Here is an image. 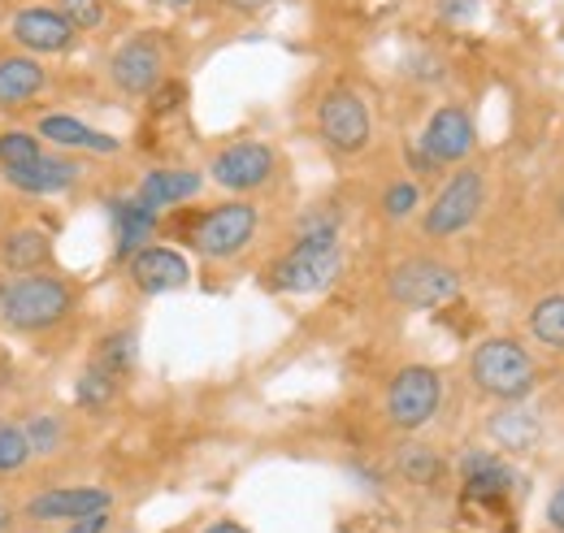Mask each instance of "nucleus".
<instances>
[{"label": "nucleus", "instance_id": "25", "mask_svg": "<svg viewBox=\"0 0 564 533\" xmlns=\"http://www.w3.org/2000/svg\"><path fill=\"white\" fill-rule=\"evenodd\" d=\"M491 434L508 447V452H521V447H530V443H534V416H530V412H521L517 403H508V407L491 421Z\"/></svg>", "mask_w": 564, "mask_h": 533}, {"label": "nucleus", "instance_id": "21", "mask_svg": "<svg viewBox=\"0 0 564 533\" xmlns=\"http://www.w3.org/2000/svg\"><path fill=\"white\" fill-rule=\"evenodd\" d=\"M460 477H465L469 499H499V494L512 490V468L503 465L495 452H465Z\"/></svg>", "mask_w": 564, "mask_h": 533}, {"label": "nucleus", "instance_id": "19", "mask_svg": "<svg viewBox=\"0 0 564 533\" xmlns=\"http://www.w3.org/2000/svg\"><path fill=\"white\" fill-rule=\"evenodd\" d=\"M205 192V174L200 170H148L140 178V196L148 208H174V204L196 200Z\"/></svg>", "mask_w": 564, "mask_h": 533}, {"label": "nucleus", "instance_id": "11", "mask_svg": "<svg viewBox=\"0 0 564 533\" xmlns=\"http://www.w3.org/2000/svg\"><path fill=\"white\" fill-rule=\"evenodd\" d=\"M9 35L31 57H62V53H70L74 40H78L70 18L57 4H26V9H18L13 22H9Z\"/></svg>", "mask_w": 564, "mask_h": 533}, {"label": "nucleus", "instance_id": "18", "mask_svg": "<svg viewBox=\"0 0 564 533\" xmlns=\"http://www.w3.org/2000/svg\"><path fill=\"white\" fill-rule=\"evenodd\" d=\"M48 87V69L31 53H4L0 57V109H22Z\"/></svg>", "mask_w": 564, "mask_h": 533}, {"label": "nucleus", "instance_id": "10", "mask_svg": "<svg viewBox=\"0 0 564 533\" xmlns=\"http://www.w3.org/2000/svg\"><path fill=\"white\" fill-rule=\"evenodd\" d=\"M109 78L122 96H152L165 83V48L156 31H140L127 44H118L109 57Z\"/></svg>", "mask_w": 564, "mask_h": 533}, {"label": "nucleus", "instance_id": "23", "mask_svg": "<svg viewBox=\"0 0 564 533\" xmlns=\"http://www.w3.org/2000/svg\"><path fill=\"white\" fill-rule=\"evenodd\" d=\"M100 369H109V373H118V378H127L131 369H135V334L131 330H113L105 334L100 342H96V356H91Z\"/></svg>", "mask_w": 564, "mask_h": 533}, {"label": "nucleus", "instance_id": "36", "mask_svg": "<svg viewBox=\"0 0 564 533\" xmlns=\"http://www.w3.org/2000/svg\"><path fill=\"white\" fill-rule=\"evenodd\" d=\"M205 533H248V530H243L239 521H213V525Z\"/></svg>", "mask_w": 564, "mask_h": 533}, {"label": "nucleus", "instance_id": "38", "mask_svg": "<svg viewBox=\"0 0 564 533\" xmlns=\"http://www.w3.org/2000/svg\"><path fill=\"white\" fill-rule=\"evenodd\" d=\"M4 525H9V512H4V508H0V530H4Z\"/></svg>", "mask_w": 564, "mask_h": 533}, {"label": "nucleus", "instance_id": "37", "mask_svg": "<svg viewBox=\"0 0 564 533\" xmlns=\"http://www.w3.org/2000/svg\"><path fill=\"white\" fill-rule=\"evenodd\" d=\"M161 4H174V9H183V4H192V0H161Z\"/></svg>", "mask_w": 564, "mask_h": 533}, {"label": "nucleus", "instance_id": "17", "mask_svg": "<svg viewBox=\"0 0 564 533\" xmlns=\"http://www.w3.org/2000/svg\"><path fill=\"white\" fill-rule=\"evenodd\" d=\"M109 217H113V252H118V261H131L156 235V208H148L140 196L113 200L109 204Z\"/></svg>", "mask_w": 564, "mask_h": 533}, {"label": "nucleus", "instance_id": "16", "mask_svg": "<svg viewBox=\"0 0 564 533\" xmlns=\"http://www.w3.org/2000/svg\"><path fill=\"white\" fill-rule=\"evenodd\" d=\"M78 174H83L78 161L57 156V152H44L26 170H4V183L18 187V192H26V196H62V192H70L74 183H78Z\"/></svg>", "mask_w": 564, "mask_h": 533}, {"label": "nucleus", "instance_id": "2", "mask_svg": "<svg viewBox=\"0 0 564 533\" xmlns=\"http://www.w3.org/2000/svg\"><path fill=\"white\" fill-rule=\"evenodd\" d=\"M74 313V286L57 273H18L0 286V322L18 334L57 330Z\"/></svg>", "mask_w": 564, "mask_h": 533}, {"label": "nucleus", "instance_id": "6", "mask_svg": "<svg viewBox=\"0 0 564 533\" xmlns=\"http://www.w3.org/2000/svg\"><path fill=\"white\" fill-rule=\"evenodd\" d=\"M317 134L335 156H360L373 139V118L365 96L352 87H330L317 105Z\"/></svg>", "mask_w": 564, "mask_h": 533}, {"label": "nucleus", "instance_id": "8", "mask_svg": "<svg viewBox=\"0 0 564 533\" xmlns=\"http://www.w3.org/2000/svg\"><path fill=\"white\" fill-rule=\"evenodd\" d=\"M438 403H443V378L430 365H409L387 387V421L404 434H417L434 421Z\"/></svg>", "mask_w": 564, "mask_h": 533}, {"label": "nucleus", "instance_id": "26", "mask_svg": "<svg viewBox=\"0 0 564 533\" xmlns=\"http://www.w3.org/2000/svg\"><path fill=\"white\" fill-rule=\"evenodd\" d=\"M118 387H122V378L118 373H109V369H100L96 360L83 369V378H78V387H74V395L83 407H105V403L118 395Z\"/></svg>", "mask_w": 564, "mask_h": 533}, {"label": "nucleus", "instance_id": "30", "mask_svg": "<svg viewBox=\"0 0 564 533\" xmlns=\"http://www.w3.org/2000/svg\"><path fill=\"white\" fill-rule=\"evenodd\" d=\"M26 438H31V452H35V456H53V452L62 447L66 429H62L57 416H31V421H26Z\"/></svg>", "mask_w": 564, "mask_h": 533}, {"label": "nucleus", "instance_id": "3", "mask_svg": "<svg viewBox=\"0 0 564 533\" xmlns=\"http://www.w3.org/2000/svg\"><path fill=\"white\" fill-rule=\"evenodd\" d=\"M469 378L491 400L521 403L539 382V365L517 338H482L469 356Z\"/></svg>", "mask_w": 564, "mask_h": 533}, {"label": "nucleus", "instance_id": "29", "mask_svg": "<svg viewBox=\"0 0 564 533\" xmlns=\"http://www.w3.org/2000/svg\"><path fill=\"white\" fill-rule=\"evenodd\" d=\"M57 9L70 18L74 31H96L109 18V0H57Z\"/></svg>", "mask_w": 564, "mask_h": 533}, {"label": "nucleus", "instance_id": "39", "mask_svg": "<svg viewBox=\"0 0 564 533\" xmlns=\"http://www.w3.org/2000/svg\"><path fill=\"white\" fill-rule=\"evenodd\" d=\"M556 208H561V221H564V196H561V204H556Z\"/></svg>", "mask_w": 564, "mask_h": 533}, {"label": "nucleus", "instance_id": "35", "mask_svg": "<svg viewBox=\"0 0 564 533\" xmlns=\"http://www.w3.org/2000/svg\"><path fill=\"white\" fill-rule=\"evenodd\" d=\"M221 4H230V9H239V13H257V9H265L270 0H221Z\"/></svg>", "mask_w": 564, "mask_h": 533}, {"label": "nucleus", "instance_id": "5", "mask_svg": "<svg viewBox=\"0 0 564 533\" xmlns=\"http://www.w3.org/2000/svg\"><path fill=\"white\" fill-rule=\"evenodd\" d=\"M387 295L400 304V308H413V313H430V308H443L460 295V273L434 257H409L387 273Z\"/></svg>", "mask_w": 564, "mask_h": 533}, {"label": "nucleus", "instance_id": "14", "mask_svg": "<svg viewBox=\"0 0 564 533\" xmlns=\"http://www.w3.org/2000/svg\"><path fill=\"white\" fill-rule=\"evenodd\" d=\"M109 508H113V494L100 486H57V490L35 494L26 503V516L31 521H78V516L109 512Z\"/></svg>", "mask_w": 564, "mask_h": 533}, {"label": "nucleus", "instance_id": "31", "mask_svg": "<svg viewBox=\"0 0 564 533\" xmlns=\"http://www.w3.org/2000/svg\"><path fill=\"white\" fill-rule=\"evenodd\" d=\"M400 468H404L413 481H434V472H438V460H434V452H430V447H404V456H400Z\"/></svg>", "mask_w": 564, "mask_h": 533}, {"label": "nucleus", "instance_id": "7", "mask_svg": "<svg viewBox=\"0 0 564 533\" xmlns=\"http://www.w3.org/2000/svg\"><path fill=\"white\" fill-rule=\"evenodd\" d=\"M257 226H261L257 204L226 200V204H217V208H209V213L192 226V248H196L205 261H230V257H239V252L252 243Z\"/></svg>", "mask_w": 564, "mask_h": 533}, {"label": "nucleus", "instance_id": "34", "mask_svg": "<svg viewBox=\"0 0 564 533\" xmlns=\"http://www.w3.org/2000/svg\"><path fill=\"white\" fill-rule=\"evenodd\" d=\"M547 525L556 533H564V481L552 490V499H547Z\"/></svg>", "mask_w": 564, "mask_h": 533}, {"label": "nucleus", "instance_id": "24", "mask_svg": "<svg viewBox=\"0 0 564 533\" xmlns=\"http://www.w3.org/2000/svg\"><path fill=\"white\" fill-rule=\"evenodd\" d=\"M44 156V139L35 131H0V170H26Z\"/></svg>", "mask_w": 564, "mask_h": 533}, {"label": "nucleus", "instance_id": "27", "mask_svg": "<svg viewBox=\"0 0 564 533\" xmlns=\"http://www.w3.org/2000/svg\"><path fill=\"white\" fill-rule=\"evenodd\" d=\"M31 438H26V425L18 421H0V472H22L31 460Z\"/></svg>", "mask_w": 564, "mask_h": 533}, {"label": "nucleus", "instance_id": "32", "mask_svg": "<svg viewBox=\"0 0 564 533\" xmlns=\"http://www.w3.org/2000/svg\"><path fill=\"white\" fill-rule=\"evenodd\" d=\"M438 13H443L447 22H465V18H474V13H478V0H443V4H438Z\"/></svg>", "mask_w": 564, "mask_h": 533}, {"label": "nucleus", "instance_id": "12", "mask_svg": "<svg viewBox=\"0 0 564 533\" xmlns=\"http://www.w3.org/2000/svg\"><path fill=\"white\" fill-rule=\"evenodd\" d=\"M478 143V131H474V118L460 109V105H443L430 113L422 131V152L434 161V165H465L469 152Z\"/></svg>", "mask_w": 564, "mask_h": 533}, {"label": "nucleus", "instance_id": "13", "mask_svg": "<svg viewBox=\"0 0 564 533\" xmlns=\"http://www.w3.org/2000/svg\"><path fill=\"white\" fill-rule=\"evenodd\" d=\"M127 269H131L135 291H143V295H170V291H183L192 282L187 257L174 248H161V243H148L143 252H135Z\"/></svg>", "mask_w": 564, "mask_h": 533}, {"label": "nucleus", "instance_id": "33", "mask_svg": "<svg viewBox=\"0 0 564 533\" xmlns=\"http://www.w3.org/2000/svg\"><path fill=\"white\" fill-rule=\"evenodd\" d=\"M105 530H109V512H91V516L70 521V530L66 533H105Z\"/></svg>", "mask_w": 564, "mask_h": 533}, {"label": "nucleus", "instance_id": "9", "mask_svg": "<svg viewBox=\"0 0 564 533\" xmlns=\"http://www.w3.org/2000/svg\"><path fill=\"white\" fill-rule=\"evenodd\" d=\"M274 170H279V156L261 139H235L209 161V178L221 192H235V196L261 192L274 178Z\"/></svg>", "mask_w": 564, "mask_h": 533}, {"label": "nucleus", "instance_id": "15", "mask_svg": "<svg viewBox=\"0 0 564 533\" xmlns=\"http://www.w3.org/2000/svg\"><path fill=\"white\" fill-rule=\"evenodd\" d=\"M35 134L48 139L62 152H87V156H118L122 152V139L118 134L96 131V127H87L83 118H70V113H44L35 122Z\"/></svg>", "mask_w": 564, "mask_h": 533}, {"label": "nucleus", "instance_id": "22", "mask_svg": "<svg viewBox=\"0 0 564 533\" xmlns=\"http://www.w3.org/2000/svg\"><path fill=\"white\" fill-rule=\"evenodd\" d=\"M530 334H534L543 347L564 351V295H547V300L534 304V313H530Z\"/></svg>", "mask_w": 564, "mask_h": 533}, {"label": "nucleus", "instance_id": "1", "mask_svg": "<svg viewBox=\"0 0 564 533\" xmlns=\"http://www.w3.org/2000/svg\"><path fill=\"white\" fill-rule=\"evenodd\" d=\"M344 273V248H339V217L335 213H308L300 221L295 243L270 265V286L279 295H317L335 286Z\"/></svg>", "mask_w": 564, "mask_h": 533}, {"label": "nucleus", "instance_id": "4", "mask_svg": "<svg viewBox=\"0 0 564 533\" xmlns=\"http://www.w3.org/2000/svg\"><path fill=\"white\" fill-rule=\"evenodd\" d=\"M482 204H487V174L478 165H456V174L438 187V196L425 208L422 230L430 239H456L478 221Z\"/></svg>", "mask_w": 564, "mask_h": 533}, {"label": "nucleus", "instance_id": "20", "mask_svg": "<svg viewBox=\"0 0 564 533\" xmlns=\"http://www.w3.org/2000/svg\"><path fill=\"white\" fill-rule=\"evenodd\" d=\"M53 261V239L35 226H22V230H9L0 239V269L4 273H40V269Z\"/></svg>", "mask_w": 564, "mask_h": 533}, {"label": "nucleus", "instance_id": "28", "mask_svg": "<svg viewBox=\"0 0 564 533\" xmlns=\"http://www.w3.org/2000/svg\"><path fill=\"white\" fill-rule=\"evenodd\" d=\"M417 208H422V187L413 178H400L382 192V217L387 221H409Z\"/></svg>", "mask_w": 564, "mask_h": 533}]
</instances>
